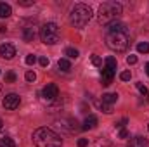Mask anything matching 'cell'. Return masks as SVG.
<instances>
[{"label": "cell", "instance_id": "1", "mask_svg": "<svg viewBox=\"0 0 149 147\" xmlns=\"http://www.w3.org/2000/svg\"><path fill=\"white\" fill-rule=\"evenodd\" d=\"M33 142L37 147H61L63 139L54 130L42 126V128H37L33 132Z\"/></svg>", "mask_w": 149, "mask_h": 147}, {"label": "cell", "instance_id": "2", "mask_svg": "<svg viewBox=\"0 0 149 147\" xmlns=\"http://www.w3.org/2000/svg\"><path fill=\"white\" fill-rule=\"evenodd\" d=\"M123 12V7L121 3L118 2H104L101 7H99V12H97V21L101 24H111L114 23Z\"/></svg>", "mask_w": 149, "mask_h": 147}, {"label": "cell", "instance_id": "3", "mask_svg": "<svg viewBox=\"0 0 149 147\" xmlns=\"http://www.w3.org/2000/svg\"><path fill=\"white\" fill-rule=\"evenodd\" d=\"M92 19V9L85 3H76L73 9H71V14H70V21L74 28H83L88 24V21Z\"/></svg>", "mask_w": 149, "mask_h": 147}, {"label": "cell", "instance_id": "4", "mask_svg": "<svg viewBox=\"0 0 149 147\" xmlns=\"http://www.w3.org/2000/svg\"><path fill=\"white\" fill-rule=\"evenodd\" d=\"M128 43H130V37L127 31H108L106 35V45L114 52L127 50Z\"/></svg>", "mask_w": 149, "mask_h": 147}, {"label": "cell", "instance_id": "5", "mask_svg": "<svg viewBox=\"0 0 149 147\" xmlns=\"http://www.w3.org/2000/svg\"><path fill=\"white\" fill-rule=\"evenodd\" d=\"M40 38H42V42H43L45 45H54V43H57L59 38H61V33H59L57 24H54V23H45V24L40 28Z\"/></svg>", "mask_w": 149, "mask_h": 147}, {"label": "cell", "instance_id": "6", "mask_svg": "<svg viewBox=\"0 0 149 147\" xmlns=\"http://www.w3.org/2000/svg\"><path fill=\"white\" fill-rule=\"evenodd\" d=\"M114 73H116V59L114 57H108L104 61V68H102V73H101V81H102L104 87L111 85Z\"/></svg>", "mask_w": 149, "mask_h": 147}, {"label": "cell", "instance_id": "7", "mask_svg": "<svg viewBox=\"0 0 149 147\" xmlns=\"http://www.w3.org/2000/svg\"><path fill=\"white\" fill-rule=\"evenodd\" d=\"M42 97H43L45 101H56V99L59 97V88H57V85L47 83V85L43 87V90H42Z\"/></svg>", "mask_w": 149, "mask_h": 147}, {"label": "cell", "instance_id": "8", "mask_svg": "<svg viewBox=\"0 0 149 147\" xmlns=\"http://www.w3.org/2000/svg\"><path fill=\"white\" fill-rule=\"evenodd\" d=\"M19 104H21V97H19L17 94H9V95H5V99H3V107L7 111L17 109Z\"/></svg>", "mask_w": 149, "mask_h": 147}, {"label": "cell", "instance_id": "9", "mask_svg": "<svg viewBox=\"0 0 149 147\" xmlns=\"http://www.w3.org/2000/svg\"><path fill=\"white\" fill-rule=\"evenodd\" d=\"M16 55V49L10 45V43H2L0 45V57H3V59H12Z\"/></svg>", "mask_w": 149, "mask_h": 147}, {"label": "cell", "instance_id": "10", "mask_svg": "<svg viewBox=\"0 0 149 147\" xmlns=\"http://www.w3.org/2000/svg\"><path fill=\"white\" fill-rule=\"evenodd\" d=\"M35 35H37L35 24H24V28H23V38H24V42H33Z\"/></svg>", "mask_w": 149, "mask_h": 147}, {"label": "cell", "instance_id": "11", "mask_svg": "<svg viewBox=\"0 0 149 147\" xmlns=\"http://www.w3.org/2000/svg\"><path fill=\"white\" fill-rule=\"evenodd\" d=\"M127 147H149V142L144 137H134V139H130Z\"/></svg>", "mask_w": 149, "mask_h": 147}, {"label": "cell", "instance_id": "12", "mask_svg": "<svg viewBox=\"0 0 149 147\" xmlns=\"http://www.w3.org/2000/svg\"><path fill=\"white\" fill-rule=\"evenodd\" d=\"M97 126V116L94 114H88L85 118V123H83V130H94Z\"/></svg>", "mask_w": 149, "mask_h": 147}, {"label": "cell", "instance_id": "13", "mask_svg": "<svg viewBox=\"0 0 149 147\" xmlns=\"http://www.w3.org/2000/svg\"><path fill=\"white\" fill-rule=\"evenodd\" d=\"M10 14H12L10 5H9V3H5V2H0V17H2V19H5V17H9Z\"/></svg>", "mask_w": 149, "mask_h": 147}, {"label": "cell", "instance_id": "14", "mask_svg": "<svg viewBox=\"0 0 149 147\" xmlns=\"http://www.w3.org/2000/svg\"><path fill=\"white\" fill-rule=\"evenodd\" d=\"M101 101H102L104 104H108V106H111V104H114V102L118 101V94H104Z\"/></svg>", "mask_w": 149, "mask_h": 147}, {"label": "cell", "instance_id": "15", "mask_svg": "<svg viewBox=\"0 0 149 147\" xmlns=\"http://www.w3.org/2000/svg\"><path fill=\"white\" fill-rule=\"evenodd\" d=\"M57 68L61 69V71H70L71 69V62L68 61V59H59V62H57Z\"/></svg>", "mask_w": 149, "mask_h": 147}, {"label": "cell", "instance_id": "16", "mask_svg": "<svg viewBox=\"0 0 149 147\" xmlns=\"http://www.w3.org/2000/svg\"><path fill=\"white\" fill-rule=\"evenodd\" d=\"M95 104H97V107L102 111V112H106V114H111L113 112V107L111 106H108V104H104L102 101H95Z\"/></svg>", "mask_w": 149, "mask_h": 147}, {"label": "cell", "instance_id": "17", "mask_svg": "<svg viewBox=\"0 0 149 147\" xmlns=\"http://www.w3.org/2000/svg\"><path fill=\"white\" fill-rule=\"evenodd\" d=\"M0 147H16V142L10 137H3L0 139Z\"/></svg>", "mask_w": 149, "mask_h": 147}, {"label": "cell", "instance_id": "18", "mask_svg": "<svg viewBox=\"0 0 149 147\" xmlns=\"http://www.w3.org/2000/svg\"><path fill=\"white\" fill-rule=\"evenodd\" d=\"M109 31H127V30H125V26H123L121 23H116V21H114V23L109 24Z\"/></svg>", "mask_w": 149, "mask_h": 147}, {"label": "cell", "instance_id": "19", "mask_svg": "<svg viewBox=\"0 0 149 147\" xmlns=\"http://www.w3.org/2000/svg\"><path fill=\"white\" fill-rule=\"evenodd\" d=\"M64 54H66L68 57H71V59H76V57H78V50L73 49V47H68V49L64 50Z\"/></svg>", "mask_w": 149, "mask_h": 147}, {"label": "cell", "instance_id": "20", "mask_svg": "<svg viewBox=\"0 0 149 147\" xmlns=\"http://www.w3.org/2000/svg\"><path fill=\"white\" fill-rule=\"evenodd\" d=\"M137 50H139L141 54H148L149 52V43H146V42H144V43H139V45H137Z\"/></svg>", "mask_w": 149, "mask_h": 147}, {"label": "cell", "instance_id": "21", "mask_svg": "<svg viewBox=\"0 0 149 147\" xmlns=\"http://www.w3.org/2000/svg\"><path fill=\"white\" fill-rule=\"evenodd\" d=\"M5 81L7 83H14L16 81V73L14 71H9V73L5 74Z\"/></svg>", "mask_w": 149, "mask_h": 147}, {"label": "cell", "instance_id": "22", "mask_svg": "<svg viewBox=\"0 0 149 147\" xmlns=\"http://www.w3.org/2000/svg\"><path fill=\"white\" fill-rule=\"evenodd\" d=\"M24 78H26V81H30V83H31V81H35V80H37V74L33 73V71H26Z\"/></svg>", "mask_w": 149, "mask_h": 147}, {"label": "cell", "instance_id": "23", "mask_svg": "<svg viewBox=\"0 0 149 147\" xmlns=\"http://www.w3.org/2000/svg\"><path fill=\"white\" fill-rule=\"evenodd\" d=\"M17 3H19L21 7H31V5L35 3V0H17Z\"/></svg>", "mask_w": 149, "mask_h": 147}, {"label": "cell", "instance_id": "24", "mask_svg": "<svg viewBox=\"0 0 149 147\" xmlns=\"http://www.w3.org/2000/svg\"><path fill=\"white\" fill-rule=\"evenodd\" d=\"M35 62H37V57H35L33 54H30V55H26V64H28V66H33Z\"/></svg>", "mask_w": 149, "mask_h": 147}, {"label": "cell", "instance_id": "25", "mask_svg": "<svg viewBox=\"0 0 149 147\" xmlns=\"http://www.w3.org/2000/svg\"><path fill=\"white\" fill-rule=\"evenodd\" d=\"M137 90H139L142 95H148V94H149L148 88H146V85H142V83H137Z\"/></svg>", "mask_w": 149, "mask_h": 147}, {"label": "cell", "instance_id": "26", "mask_svg": "<svg viewBox=\"0 0 149 147\" xmlns=\"http://www.w3.org/2000/svg\"><path fill=\"white\" fill-rule=\"evenodd\" d=\"M120 78H121L123 81H128V80L132 78V74H130V71H123V73L120 74Z\"/></svg>", "mask_w": 149, "mask_h": 147}, {"label": "cell", "instance_id": "27", "mask_svg": "<svg viewBox=\"0 0 149 147\" xmlns=\"http://www.w3.org/2000/svg\"><path fill=\"white\" fill-rule=\"evenodd\" d=\"M38 62H40V66H42V68H47V66H49V59H47V57H40V59H38Z\"/></svg>", "mask_w": 149, "mask_h": 147}, {"label": "cell", "instance_id": "28", "mask_svg": "<svg viewBox=\"0 0 149 147\" xmlns=\"http://www.w3.org/2000/svg\"><path fill=\"white\" fill-rule=\"evenodd\" d=\"M76 144H78V147H87L88 146V140H87V139H78Z\"/></svg>", "mask_w": 149, "mask_h": 147}, {"label": "cell", "instance_id": "29", "mask_svg": "<svg viewBox=\"0 0 149 147\" xmlns=\"http://www.w3.org/2000/svg\"><path fill=\"white\" fill-rule=\"evenodd\" d=\"M92 64L94 66H101V57L99 55H92Z\"/></svg>", "mask_w": 149, "mask_h": 147}, {"label": "cell", "instance_id": "30", "mask_svg": "<svg viewBox=\"0 0 149 147\" xmlns=\"http://www.w3.org/2000/svg\"><path fill=\"white\" fill-rule=\"evenodd\" d=\"M127 62H128V64H135V62H137V55H128V57H127Z\"/></svg>", "mask_w": 149, "mask_h": 147}, {"label": "cell", "instance_id": "31", "mask_svg": "<svg viewBox=\"0 0 149 147\" xmlns=\"http://www.w3.org/2000/svg\"><path fill=\"white\" fill-rule=\"evenodd\" d=\"M118 137H120V139H127V137H128V132H127L125 128H121L120 133H118Z\"/></svg>", "mask_w": 149, "mask_h": 147}, {"label": "cell", "instance_id": "32", "mask_svg": "<svg viewBox=\"0 0 149 147\" xmlns=\"http://www.w3.org/2000/svg\"><path fill=\"white\" fill-rule=\"evenodd\" d=\"M127 121H128V119H127V118H123V119H121L120 123H116V126H118V128H123V126L127 125Z\"/></svg>", "mask_w": 149, "mask_h": 147}, {"label": "cell", "instance_id": "33", "mask_svg": "<svg viewBox=\"0 0 149 147\" xmlns=\"http://www.w3.org/2000/svg\"><path fill=\"white\" fill-rule=\"evenodd\" d=\"M146 73H148V76H149V62L146 64Z\"/></svg>", "mask_w": 149, "mask_h": 147}, {"label": "cell", "instance_id": "34", "mask_svg": "<svg viewBox=\"0 0 149 147\" xmlns=\"http://www.w3.org/2000/svg\"><path fill=\"white\" fill-rule=\"evenodd\" d=\"M2 125H3V123H2V119H0V130H2Z\"/></svg>", "mask_w": 149, "mask_h": 147}, {"label": "cell", "instance_id": "35", "mask_svg": "<svg viewBox=\"0 0 149 147\" xmlns=\"http://www.w3.org/2000/svg\"><path fill=\"white\" fill-rule=\"evenodd\" d=\"M148 102H149V94H148Z\"/></svg>", "mask_w": 149, "mask_h": 147}, {"label": "cell", "instance_id": "36", "mask_svg": "<svg viewBox=\"0 0 149 147\" xmlns=\"http://www.w3.org/2000/svg\"><path fill=\"white\" fill-rule=\"evenodd\" d=\"M148 130H149V125H148Z\"/></svg>", "mask_w": 149, "mask_h": 147}]
</instances>
